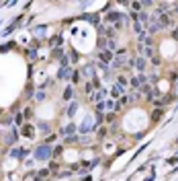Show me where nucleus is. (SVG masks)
Wrapping results in <instances>:
<instances>
[{"mask_svg": "<svg viewBox=\"0 0 178 181\" xmlns=\"http://www.w3.org/2000/svg\"><path fill=\"white\" fill-rule=\"evenodd\" d=\"M35 156L41 158V160H49V158L53 156V148H51L49 144H39L37 150H35Z\"/></svg>", "mask_w": 178, "mask_h": 181, "instance_id": "1", "label": "nucleus"}, {"mask_svg": "<svg viewBox=\"0 0 178 181\" xmlns=\"http://www.w3.org/2000/svg\"><path fill=\"white\" fill-rule=\"evenodd\" d=\"M21 136H23V138H33V136H35V126H33V124H25V126L21 128Z\"/></svg>", "mask_w": 178, "mask_h": 181, "instance_id": "2", "label": "nucleus"}, {"mask_svg": "<svg viewBox=\"0 0 178 181\" xmlns=\"http://www.w3.org/2000/svg\"><path fill=\"white\" fill-rule=\"evenodd\" d=\"M68 78H72V68H70V66L59 68V72H57V80H68Z\"/></svg>", "mask_w": 178, "mask_h": 181, "instance_id": "3", "label": "nucleus"}, {"mask_svg": "<svg viewBox=\"0 0 178 181\" xmlns=\"http://www.w3.org/2000/svg\"><path fill=\"white\" fill-rule=\"evenodd\" d=\"M74 132H76V126H74V124H70V126H66V128H61V130H59V134H61V136H66V138H70Z\"/></svg>", "mask_w": 178, "mask_h": 181, "instance_id": "4", "label": "nucleus"}, {"mask_svg": "<svg viewBox=\"0 0 178 181\" xmlns=\"http://www.w3.org/2000/svg\"><path fill=\"white\" fill-rule=\"evenodd\" d=\"M121 93H123V88H121L119 84H113V88H111V97H113V101H115V99H121Z\"/></svg>", "mask_w": 178, "mask_h": 181, "instance_id": "5", "label": "nucleus"}, {"mask_svg": "<svg viewBox=\"0 0 178 181\" xmlns=\"http://www.w3.org/2000/svg\"><path fill=\"white\" fill-rule=\"evenodd\" d=\"M84 74H86V76H90V80H92V78H96L94 66H92V64H86V66H84Z\"/></svg>", "mask_w": 178, "mask_h": 181, "instance_id": "6", "label": "nucleus"}, {"mask_svg": "<svg viewBox=\"0 0 178 181\" xmlns=\"http://www.w3.org/2000/svg\"><path fill=\"white\" fill-rule=\"evenodd\" d=\"M107 19H109V21H111V23L117 27V25H119V19H121V15H119V13H109V15H107Z\"/></svg>", "mask_w": 178, "mask_h": 181, "instance_id": "7", "label": "nucleus"}, {"mask_svg": "<svg viewBox=\"0 0 178 181\" xmlns=\"http://www.w3.org/2000/svg\"><path fill=\"white\" fill-rule=\"evenodd\" d=\"M72 97H74V88L72 86H66V90H64V101H72Z\"/></svg>", "mask_w": 178, "mask_h": 181, "instance_id": "8", "label": "nucleus"}, {"mask_svg": "<svg viewBox=\"0 0 178 181\" xmlns=\"http://www.w3.org/2000/svg\"><path fill=\"white\" fill-rule=\"evenodd\" d=\"M135 68H137L139 72H141V70L145 68V58H143V56H139V58L135 60Z\"/></svg>", "mask_w": 178, "mask_h": 181, "instance_id": "9", "label": "nucleus"}, {"mask_svg": "<svg viewBox=\"0 0 178 181\" xmlns=\"http://www.w3.org/2000/svg\"><path fill=\"white\" fill-rule=\"evenodd\" d=\"M21 113H23V117H25V122L29 124V119L33 117V109H31V107H25V109H23Z\"/></svg>", "mask_w": 178, "mask_h": 181, "instance_id": "10", "label": "nucleus"}, {"mask_svg": "<svg viewBox=\"0 0 178 181\" xmlns=\"http://www.w3.org/2000/svg\"><path fill=\"white\" fill-rule=\"evenodd\" d=\"M45 97H47V93H45L43 88H39V90H37V95H35V101L41 103V101H45Z\"/></svg>", "mask_w": 178, "mask_h": 181, "instance_id": "11", "label": "nucleus"}, {"mask_svg": "<svg viewBox=\"0 0 178 181\" xmlns=\"http://www.w3.org/2000/svg\"><path fill=\"white\" fill-rule=\"evenodd\" d=\"M76 109H78V103H76V101H72V103H70V107H68V117H74Z\"/></svg>", "mask_w": 178, "mask_h": 181, "instance_id": "12", "label": "nucleus"}, {"mask_svg": "<svg viewBox=\"0 0 178 181\" xmlns=\"http://www.w3.org/2000/svg\"><path fill=\"white\" fill-rule=\"evenodd\" d=\"M23 154H25V150H23V148H19V146L10 150V156H15V158H21Z\"/></svg>", "mask_w": 178, "mask_h": 181, "instance_id": "13", "label": "nucleus"}, {"mask_svg": "<svg viewBox=\"0 0 178 181\" xmlns=\"http://www.w3.org/2000/svg\"><path fill=\"white\" fill-rule=\"evenodd\" d=\"M15 124L21 126V128L25 126V117H23V113H15Z\"/></svg>", "mask_w": 178, "mask_h": 181, "instance_id": "14", "label": "nucleus"}, {"mask_svg": "<svg viewBox=\"0 0 178 181\" xmlns=\"http://www.w3.org/2000/svg\"><path fill=\"white\" fill-rule=\"evenodd\" d=\"M2 124H10V122H15V113H6V115H2V119H0Z\"/></svg>", "mask_w": 178, "mask_h": 181, "instance_id": "15", "label": "nucleus"}, {"mask_svg": "<svg viewBox=\"0 0 178 181\" xmlns=\"http://www.w3.org/2000/svg\"><path fill=\"white\" fill-rule=\"evenodd\" d=\"M39 130H41L43 134H51V128H49V124H45V122L39 124Z\"/></svg>", "mask_w": 178, "mask_h": 181, "instance_id": "16", "label": "nucleus"}, {"mask_svg": "<svg viewBox=\"0 0 178 181\" xmlns=\"http://www.w3.org/2000/svg\"><path fill=\"white\" fill-rule=\"evenodd\" d=\"M61 150H64V144H55V148H53V158H57V156L61 154Z\"/></svg>", "mask_w": 178, "mask_h": 181, "instance_id": "17", "label": "nucleus"}, {"mask_svg": "<svg viewBox=\"0 0 178 181\" xmlns=\"http://www.w3.org/2000/svg\"><path fill=\"white\" fill-rule=\"evenodd\" d=\"M72 82H74V84H78V82H80V72H78V70H74V72H72Z\"/></svg>", "mask_w": 178, "mask_h": 181, "instance_id": "18", "label": "nucleus"}, {"mask_svg": "<svg viewBox=\"0 0 178 181\" xmlns=\"http://www.w3.org/2000/svg\"><path fill=\"white\" fill-rule=\"evenodd\" d=\"M117 80H119V82H117V84H119V86H121V88H125V86H127V78H125V76H119V78H117Z\"/></svg>", "mask_w": 178, "mask_h": 181, "instance_id": "19", "label": "nucleus"}, {"mask_svg": "<svg viewBox=\"0 0 178 181\" xmlns=\"http://www.w3.org/2000/svg\"><path fill=\"white\" fill-rule=\"evenodd\" d=\"M59 41H61V37H53V39L49 41V45H51V47H55V45H57Z\"/></svg>", "mask_w": 178, "mask_h": 181, "instance_id": "20", "label": "nucleus"}, {"mask_svg": "<svg viewBox=\"0 0 178 181\" xmlns=\"http://www.w3.org/2000/svg\"><path fill=\"white\" fill-rule=\"evenodd\" d=\"M160 115H162V111H160V109H156V111H154V122H158V119H160Z\"/></svg>", "mask_w": 178, "mask_h": 181, "instance_id": "21", "label": "nucleus"}, {"mask_svg": "<svg viewBox=\"0 0 178 181\" xmlns=\"http://www.w3.org/2000/svg\"><path fill=\"white\" fill-rule=\"evenodd\" d=\"M57 169H59V163H51L49 165V171H57Z\"/></svg>", "mask_w": 178, "mask_h": 181, "instance_id": "22", "label": "nucleus"}, {"mask_svg": "<svg viewBox=\"0 0 178 181\" xmlns=\"http://www.w3.org/2000/svg\"><path fill=\"white\" fill-rule=\"evenodd\" d=\"M131 6H133V8H135V11H139V8H141V6H143V4H139V2H133V4H131Z\"/></svg>", "mask_w": 178, "mask_h": 181, "instance_id": "23", "label": "nucleus"}, {"mask_svg": "<svg viewBox=\"0 0 178 181\" xmlns=\"http://www.w3.org/2000/svg\"><path fill=\"white\" fill-rule=\"evenodd\" d=\"M172 37H174V39H178V27H174V31H172Z\"/></svg>", "mask_w": 178, "mask_h": 181, "instance_id": "24", "label": "nucleus"}, {"mask_svg": "<svg viewBox=\"0 0 178 181\" xmlns=\"http://www.w3.org/2000/svg\"><path fill=\"white\" fill-rule=\"evenodd\" d=\"M0 115H2V109H0Z\"/></svg>", "mask_w": 178, "mask_h": 181, "instance_id": "25", "label": "nucleus"}]
</instances>
